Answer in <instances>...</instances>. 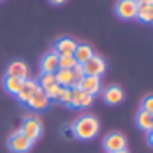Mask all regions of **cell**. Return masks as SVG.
Returning <instances> with one entry per match:
<instances>
[{
    "label": "cell",
    "mask_w": 153,
    "mask_h": 153,
    "mask_svg": "<svg viewBox=\"0 0 153 153\" xmlns=\"http://www.w3.org/2000/svg\"><path fill=\"white\" fill-rule=\"evenodd\" d=\"M100 130V122L96 115L84 114L71 125V132L79 140H92Z\"/></svg>",
    "instance_id": "1"
},
{
    "label": "cell",
    "mask_w": 153,
    "mask_h": 153,
    "mask_svg": "<svg viewBox=\"0 0 153 153\" xmlns=\"http://www.w3.org/2000/svg\"><path fill=\"white\" fill-rule=\"evenodd\" d=\"M20 130L27 138H30L31 142L35 143L41 137V133H43V123H41V120L38 119V117L27 115L23 119V122H22Z\"/></svg>",
    "instance_id": "2"
},
{
    "label": "cell",
    "mask_w": 153,
    "mask_h": 153,
    "mask_svg": "<svg viewBox=\"0 0 153 153\" xmlns=\"http://www.w3.org/2000/svg\"><path fill=\"white\" fill-rule=\"evenodd\" d=\"M82 69H84V76H97L100 77L107 69V61L104 59L102 56L94 53L86 63L82 64Z\"/></svg>",
    "instance_id": "3"
},
{
    "label": "cell",
    "mask_w": 153,
    "mask_h": 153,
    "mask_svg": "<svg viewBox=\"0 0 153 153\" xmlns=\"http://www.w3.org/2000/svg\"><path fill=\"white\" fill-rule=\"evenodd\" d=\"M33 146V142L22 133V130H17L8 138V148L13 153H28Z\"/></svg>",
    "instance_id": "4"
},
{
    "label": "cell",
    "mask_w": 153,
    "mask_h": 153,
    "mask_svg": "<svg viewBox=\"0 0 153 153\" xmlns=\"http://www.w3.org/2000/svg\"><path fill=\"white\" fill-rule=\"evenodd\" d=\"M102 146L105 148L107 153L120 152V150H125L127 148V138H125V135L120 133V132H110L109 135L104 137Z\"/></svg>",
    "instance_id": "5"
},
{
    "label": "cell",
    "mask_w": 153,
    "mask_h": 153,
    "mask_svg": "<svg viewBox=\"0 0 153 153\" xmlns=\"http://www.w3.org/2000/svg\"><path fill=\"white\" fill-rule=\"evenodd\" d=\"M137 0H117L115 4V12L120 18H125V20H130V18L137 17Z\"/></svg>",
    "instance_id": "6"
},
{
    "label": "cell",
    "mask_w": 153,
    "mask_h": 153,
    "mask_svg": "<svg viewBox=\"0 0 153 153\" xmlns=\"http://www.w3.org/2000/svg\"><path fill=\"white\" fill-rule=\"evenodd\" d=\"M38 89H40L38 81L36 79H31V77H27V79L23 81V84H22L20 91L17 92V99L20 100L22 104H27L28 100H30V97L33 96Z\"/></svg>",
    "instance_id": "7"
},
{
    "label": "cell",
    "mask_w": 153,
    "mask_h": 153,
    "mask_svg": "<svg viewBox=\"0 0 153 153\" xmlns=\"http://www.w3.org/2000/svg\"><path fill=\"white\" fill-rule=\"evenodd\" d=\"M123 89L117 84H112V86H107L105 89L102 91V99L105 100L109 105H117L123 100Z\"/></svg>",
    "instance_id": "8"
},
{
    "label": "cell",
    "mask_w": 153,
    "mask_h": 153,
    "mask_svg": "<svg viewBox=\"0 0 153 153\" xmlns=\"http://www.w3.org/2000/svg\"><path fill=\"white\" fill-rule=\"evenodd\" d=\"M137 17L140 22L152 23L153 22V0H137Z\"/></svg>",
    "instance_id": "9"
},
{
    "label": "cell",
    "mask_w": 153,
    "mask_h": 153,
    "mask_svg": "<svg viewBox=\"0 0 153 153\" xmlns=\"http://www.w3.org/2000/svg\"><path fill=\"white\" fill-rule=\"evenodd\" d=\"M77 46V41L71 36H63L59 40H56L53 50L56 51L58 54H74V50Z\"/></svg>",
    "instance_id": "10"
},
{
    "label": "cell",
    "mask_w": 153,
    "mask_h": 153,
    "mask_svg": "<svg viewBox=\"0 0 153 153\" xmlns=\"http://www.w3.org/2000/svg\"><path fill=\"white\" fill-rule=\"evenodd\" d=\"M40 71L41 73H56L58 71V53L54 50L48 51L40 61Z\"/></svg>",
    "instance_id": "11"
},
{
    "label": "cell",
    "mask_w": 153,
    "mask_h": 153,
    "mask_svg": "<svg viewBox=\"0 0 153 153\" xmlns=\"http://www.w3.org/2000/svg\"><path fill=\"white\" fill-rule=\"evenodd\" d=\"M50 104L51 102H50V99H48V96L45 94V91L40 87V89L30 97V100L27 102V105L30 107V109H33V110H43V109H46Z\"/></svg>",
    "instance_id": "12"
},
{
    "label": "cell",
    "mask_w": 153,
    "mask_h": 153,
    "mask_svg": "<svg viewBox=\"0 0 153 153\" xmlns=\"http://www.w3.org/2000/svg\"><path fill=\"white\" fill-rule=\"evenodd\" d=\"M81 91L91 94V96H97L100 92V77L97 76H84L81 79Z\"/></svg>",
    "instance_id": "13"
},
{
    "label": "cell",
    "mask_w": 153,
    "mask_h": 153,
    "mask_svg": "<svg viewBox=\"0 0 153 153\" xmlns=\"http://www.w3.org/2000/svg\"><path fill=\"white\" fill-rule=\"evenodd\" d=\"M28 64L25 61H12L7 68V74L5 76H13L20 77V79H27L28 77Z\"/></svg>",
    "instance_id": "14"
},
{
    "label": "cell",
    "mask_w": 153,
    "mask_h": 153,
    "mask_svg": "<svg viewBox=\"0 0 153 153\" xmlns=\"http://www.w3.org/2000/svg\"><path fill=\"white\" fill-rule=\"evenodd\" d=\"M94 54V48L87 43H77L76 50H74V59H76L77 64H84L91 56Z\"/></svg>",
    "instance_id": "15"
},
{
    "label": "cell",
    "mask_w": 153,
    "mask_h": 153,
    "mask_svg": "<svg viewBox=\"0 0 153 153\" xmlns=\"http://www.w3.org/2000/svg\"><path fill=\"white\" fill-rule=\"evenodd\" d=\"M137 125H138L142 130H145L146 133L152 132L153 130V114L140 109V112L137 114Z\"/></svg>",
    "instance_id": "16"
},
{
    "label": "cell",
    "mask_w": 153,
    "mask_h": 153,
    "mask_svg": "<svg viewBox=\"0 0 153 153\" xmlns=\"http://www.w3.org/2000/svg\"><path fill=\"white\" fill-rule=\"evenodd\" d=\"M54 77H56V82L59 84L61 87H71L73 82L76 81L71 69H58L56 73H54Z\"/></svg>",
    "instance_id": "17"
},
{
    "label": "cell",
    "mask_w": 153,
    "mask_h": 153,
    "mask_svg": "<svg viewBox=\"0 0 153 153\" xmlns=\"http://www.w3.org/2000/svg\"><path fill=\"white\" fill-rule=\"evenodd\" d=\"M25 79H20V77H13V76H5L4 77V87L7 92L17 96V92L20 91L22 84H23Z\"/></svg>",
    "instance_id": "18"
},
{
    "label": "cell",
    "mask_w": 153,
    "mask_h": 153,
    "mask_svg": "<svg viewBox=\"0 0 153 153\" xmlns=\"http://www.w3.org/2000/svg\"><path fill=\"white\" fill-rule=\"evenodd\" d=\"M76 64L73 54H58V69H73Z\"/></svg>",
    "instance_id": "19"
},
{
    "label": "cell",
    "mask_w": 153,
    "mask_h": 153,
    "mask_svg": "<svg viewBox=\"0 0 153 153\" xmlns=\"http://www.w3.org/2000/svg\"><path fill=\"white\" fill-rule=\"evenodd\" d=\"M36 81H38V86H40L43 91L48 89V87H51L53 84H58L56 77H54V73H41Z\"/></svg>",
    "instance_id": "20"
},
{
    "label": "cell",
    "mask_w": 153,
    "mask_h": 153,
    "mask_svg": "<svg viewBox=\"0 0 153 153\" xmlns=\"http://www.w3.org/2000/svg\"><path fill=\"white\" fill-rule=\"evenodd\" d=\"M61 91H63V87H61L59 84H53L51 87H48V89H45V94L48 96V99H50V102H53V100H59Z\"/></svg>",
    "instance_id": "21"
},
{
    "label": "cell",
    "mask_w": 153,
    "mask_h": 153,
    "mask_svg": "<svg viewBox=\"0 0 153 153\" xmlns=\"http://www.w3.org/2000/svg\"><path fill=\"white\" fill-rule=\"evenodd\" d=\"M58 102L64 104V105H69V104H71V87H63L61 96H59V100H58Z\"/></svg>",
    "instance_id": "22"
},
{
    "label": "cell",
    "mask_w": 153,
    "mask_h": 153,
    "mask_svg": "<svg viewBox=\"0 0 153 153\" xmlns=\"http://www.w3.org/2000/svg\"><path fill=\"white\" fill-rule=\"evenodd\" d=\"M142 110H146V112L153 114V97L152 96H146L142 100Z\"/></svg>",
    "instance_id": "23"
},
{
    "label": "cell",
    "mask_w": 153,
    "mask_h": 153,
    "mask_svg": "<svg viewBox=\"0 0 153 153\" xmlns=\"http://www.w3.org/2000/svg\"><path fill=\"white\" fill-rule=\"evenodd\" d=\"M92 102H94V96H91V94H87L82 91V94H81V107H87Z\"/></svg>",
    "instance_id": "24"
},
{
    "label": "cell",
    "mask_w": 153,
    "mask_h": 153,
    "mask_svg": "<svg viewBox=\"0 0 153 153\" xmlns=\"http://www.w3.org/2000/svg\"><path fill=\"white\" fill-rule=\"evenodd\" d=\"M73 76H74V79L76 81H81L84 77V69H82V64H76V66L73 68Z\"/></svg>",
    "instance_id": "25"
},
{
    "label": "cell",
    "mask_w": 153,
    "mask_h": 153,
    "mask_svg": "<svg viewBox=\"0 0 153 153\" xmlns=\"http://www.w3.org/2000/svg\"><path fill=\"white\" fill-rule=\"evenodd\" d=\"M51 2H53V4H56V5H61V4H64L66 0H51Z\"/></svg>",
    "instance_id": "26"
},
{
    "label": "cell",
    "mask_w": 153,
    "mask_h": 153,
    "mask_svg": "<svg viewBox=\"0 0 153 153\" xmlns=\"http://www.w3.org/2000/svg\"><path fill=\"white\" fill-rule=\"evenodd\" d=\"M152 135H153L152 132H148V133H146V137H148V145H152Z\"/></svg>",
    "instance_id": "27"
},
{
    "label": "cell",
    "mask_w": 153,
    "mask_h": 153,
    "mask_svg": "<svg viewBox=\"0 0 153 153\" xmlns=\"http://www.w3.org/2000/svg\"><path fill=\"white\" fill-rule=\"evenodd\" d=\"M114 153H130V152L125 148V150H120V152H114Z\"/></svg>",
    "instance_id": "28"
}]
</instances>
